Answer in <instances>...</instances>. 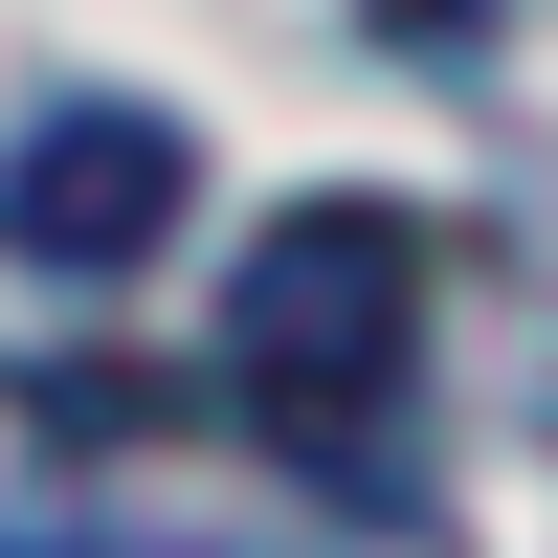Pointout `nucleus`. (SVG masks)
Returning a JSON list of instances; mask_svg holds the SVG:
<instances>
[{"label": "nucleus", "mask_w": 558, "mask_h": 558, "mask_svg": "<svg viewBox=\"0 0 558 558\" xmlns=\"http://www.w3.org/2000/svg\"><path fill=\"white\" fill-rule=\"evenodd\" d=\"M425 223L402 202H291L246 246V291H223V380H246V425H291L313 470H380L402 402H425Z\"/></svg>", "instance_id": "f257e3e1"}, {"label": "nucleus", "mask_w": 558, "mask_h": 558, "mask_svg": "<svg viewBox=\"0 0 558 558\" xmlns=\"http://www.w3.org/2000/svg\"><path fill=\"white\" fill-rule=\"evenodd\" d=\"M179 202H202V134L179 112H134V89H89V112H45L23 134V179H0V223H23V268H157L179 246Z\"/></svg>", "instance_id": "f03ea898"}]
</instances>
